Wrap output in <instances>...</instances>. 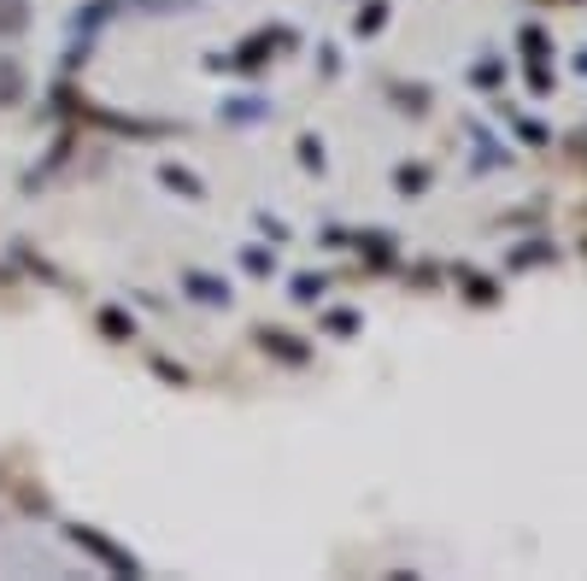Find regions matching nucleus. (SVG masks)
<instances>
[{
  "label": "nucleus",
  "mask_w": 587,
  "mask_h": 581,
  "mask_svg": "<svg viewBox=\"0 0 587 581\" xmlns=\"http://www.w3.org/2000/svg\"><path fill=\"white\" fill-rule=\"evenodd\" d=\"M0 100H19V71L7 59H0Z\"/></svg>",
  "instance_id": "obj_2"
},
{
  "label": "nucleus",
  "mask_w": 587,
  "mask_h": 581,
  "mask_svg": "<svg viewBox=\"0 0 587 581\" xmlns=\"http://www.w3.org/2000/svg\"><path fill=\"white\" fill-rule=\"evenodd\" d=\"M0 30H24V0H0Z\"/></svg>",
  "instance_id": "obj_1"
}]
</instances>
